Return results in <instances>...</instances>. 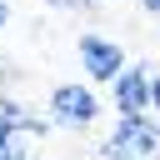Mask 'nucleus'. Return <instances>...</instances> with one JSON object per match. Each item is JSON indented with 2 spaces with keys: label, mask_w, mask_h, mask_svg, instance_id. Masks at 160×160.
Returning a JSON list of instances; mask_svg holds the SVG:
<instances>
[{
  "label": "nucleus",
  "mask_w": 160,
  "mask_h": 160,
  "mask_svg": "<svg viewBox=\"0 0 160 160\" xmlns=\"http://www.w3.org/2000/svg\"><path fill=\"white\" fill-rule=\"evenodd\" d=\"M75 45H80V65H85V75H90V80L110 85V80L125 70V45H120V40H110V35H95V30H90V35H80Z\"/></svg>",
  "instance_id": "3"
},
{
  "label": "nucleus",
  "mask_w": 160,
  "mask_h": 160,
  "mask_svg": "<svg viewBox=\"0 0 160 160\" xmlns=\"http://www.w3.org/2000/svg\"><path fill=\"white\" fill-rule=\"evenodd\" d=\"M0 160H35V135L25 125H0Z\"/></svg>",
  "instance_id": "5"
},
{
  "label": "nucleus",
  "mask_w": 160,
  "mask_h": 160,
  "mask_svg": "<svg viewBox=\"0 0 160 160\" xmlns=\"http://www.w3.org/2000/svg\"><path fill=\"white\" fill-rule=\"evenodd\" d=\"M110 100H115V115L120 110H150V65H125L110 80Z\"/></svg>",
  "instance_id": "4"
},
{
  "label": "nucleus",
  "mask_w": 160,
  "mask_h": 160,
  "mask_svg": "<svg viewBox=\"0 0 160 160\" xmlns=\"http://www.w3.org/2000/svg\"><path fill=\"white\" fill-rule=\"evenodd\" d=\"M110 140H115L125 155L150 160V155H160V120H150L145 110H120V120H115Z\"/></svg>",
  "instance_id": "2"
},
{
  "label": "nucleus",
  "mask_w": 160,
  "mask_h": 160,
  "mask_svg": "<svg viewBox=\"0 0 160 160\" xmlns=\"http://www.w3.org/2000/svg\"><path fill=\"white\" fill-rule=\"evenodd\" d=\"M150 110L160 115V70H150Z\"/></svg>",
  "instance_id": "8"
},
{
  "label": "nucleus",
  "mask_w": 160,
  "mask_h": 160,
  "mask_svg": "<svg viewBox=\"0 0 160 160\" xmlns=\"http://www.w3.org/2000/svg\"><path fill=\"white\" fill-rule=\"evenodd\" d=\"M50 5H60V10H100L95 0H50Z\"/></svg>",
  "instance_id": "7"
},
{
  "label": "nucleus",
  "mask_w": 160,
  "mask_h": 160,
  "mask_svg": "<svg viewBox=\"0 0 160 160\" xmlns=\"http://www.w3.org/2000/svg\"><path fill=\"white\" fill-rule=\"evenodd\" d=\"M95 115H100V100H95L90 85L65 80V85L50 90V120H55V125H65V130H85V125H95Z\"/></svg>",
  "instance_id": "1"
},
{
  "label": "nucleus",
  "mask_w": 160,
  "mask_h": 160,
  "mask_svg": "<svg viewBox=\"0 0 160 160\" xmlns=\"http://www.w3.org/2000/svg\"><path fill=\"white\" fill-rule=\"evenodd\" d=\"M140 5H145V10H150V15H160V0H140Z\"/></svg>",
  "instance_id": "9"
},
{
  "label": "nucleus",
  "mask_w": 160,
  "mask_h": 160,
  "mask_svg": "<svg viewBox=\"0 0 160 160\" xmlns=\"http://www.w3.org/2000/svg\"><path fill=\"white\" fill-rule=\"evenodd\" d=\"M20 115H25V105L15 95H0V125H20Z\"/></svg>",
  "instance_id": "6"
},
{
  "label": "nucleus",
  "mask_w": 160,
  "mask_h": 160,
  "mask_svg": "<svg viewBox=\"0 0 160 160\" xmlns=\"http://www.w3.org/2000/svg\"><path fill=\"white\" fill-rule=\"evenodd\" d=\"M5 20H10V10H5V0H0V30H5Z\"/></svg>",
  "instance_id": "10"
}]
</instances>
